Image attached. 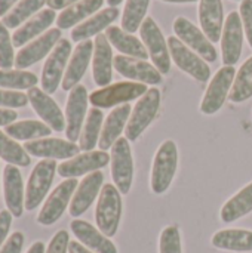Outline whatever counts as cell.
<instances>
[{"instance_id": "8", "label": "cell", "mask_w": 252, "mask_h": 253, "mask_svg": "<svg viewBox=\"0 0 252 253\" xmlns=\"http://www.w3.org/2000/svg\"><path fill=\"white\" fill-rule=\"evenodd\" d=\"M235 77H236V70L232 65H223L215 73L201 102L202 114L212 116L221 110V107L227 99V95H230Z\"/></svg>"}, {"instance_id": "26", "label": "cell", "mask_w": 252, "mask_h": 253, "mask_svg": "<svg viewBox=\"0 0 252 253\" xmlns=\"http://www.w3.org/2000/svg\"><path fill=\"white\" fill-rule=\"evenodd\" d=\"M132 108L129 104H123L120 107H116L104 122L101 136L98 141V147L101 151H107L114 145V142L120 138V133L126 129V125L129 122Z\"/></svg>"}, {"instance_id": "30", "label": "cell", "mask_w": 252, "mask_h": 253, "mask_svg": "<svg viewBox=\"0 0 252 253\" xmlns=\"http://www.w3.org/2000/svg\"><path fill=\"white\" fill-rule=\"evenodd\" d=\"M55 10L52 9H43L37 15H34L28 22H25L22 27H19L13 36H12V43L15 47L24 46L27 42L34 39L36 36L42 34L46 28L50 27V24L55 21Z\"/></svg>"}, {"instance_id": "15", "label": "cell", "mask_w": 252, "mask_h": 253, "mask_svg": "<svg viewBox=\"0 0 252 253\" xmlns=\"http://www.w3.org/2000/svg\"><path fill=\"white\" fill-rule=\"evenodd\" d=\"M114 70L123 76L125 79H129L132 82L144 83V84H159L162 83V74L160 71L150 62L126 55H117L113 59Z\"/></svg>"}, {"instance_id": "53", "label": "cell", "mask_w": 252, "mask_h": 253, "mask_svg": "<svg viewBox=\"0 0 252 253\" xmlns=\"http://www.w3.org/2000/svg\"><path fill=\"white\" fill-rule=\"evenodd\" d=\"M122 1H123V0H107V3H108L110 7H117Z\"/></svg>"}, {"instance_id": "24", "label": "cell", "mask_w": 252, "mask_h": 253, "mask_svg": "<svg viewBox=\"0 0 252 253\" xmlns=\"http://www.w3.org/2000/svg\"><path fill=\"white\" fill-rule=\"evenodd\" d=\"M94 56V42L92 40H85L77 44V47L73 52V56L68 62L67 71L62 79V89L64 90H71L79 84L82 77L85 76L88 65L91 62V58Z\"/></svg>"}, {"instance_id": "47", "label": "cell", "mask_w": 252, "mask_h": 253, "mask_svg": "<svg viewBox=\"0 0 252 253\" xmlns=\"http://www.w3.org/2000/svg\"><path fill=\"white\" fill-rule=\"evenodd\" d=\"M18 114L13 110H7V108H0V126H9L12 123H15Z\"/></svg>"}, {"instance_id": "45", "label": "cell", "mask_w": 252, "mask_h": 253, "mask_svg": "<svg viewBox=\"0 0 252 253\" xmlns=\"http://www.w3.org/2000/svg\"><path fill=\"white\" fill-rule=\"evenodd\" d=\"M22 246H24V234L16 231L7 239L6 245L0 249V253H21Z\"/></svg>"}, {"instance_id": "52", "label": "cell", "mask_w": 252, "mask_h": 253, "mask_svg": "<svg viewBox=\"0 0 252 253\" xmlns=\"http://www.w3.org/2000/svg\"><path fill=\"white\" fill-rule=\"evenodd\" d=\"M168 3H193V1H201V0H162Z\"/></svg>"}, {"instance_id": "51", "label": "cell", "mask_w": 252, "mask_h": 253, "mask_svg": "<svg viewBox=\"0 0 252 253\" xmlns=\"http://www.w3.org/2000/svg\"><path fill=\"white\" fill-rule=\"evenodd\" d=\"M27 253H46L45 251V245L42 242H36L34 245H31V248L28 249Z\"/></svg>"}, {"instance_id": "1", "label": "cell", "mask_w": 252, "mask_h": 253, "mask_svg": "<svg viewBox=\"0 0 252 253\" xmlns=\"http://www.w3.org/2000/svg\"><path fill=\"white\" fill-rule=\"evenodd\" d=\"M120 191L113 184H105L101 188L100 199L95 209V221L97 228L110 237H114L117 234L122 213H123V202L120 197Z\"/></svg>"}, {"instance_id": "12", "label": "cell", "mask_w": 252, "mask_h": 253, "mask_svg": "<svg viewBox=\"0 0 252 253\" xmlns=\"http://www.w3.org/2000/svg\"><path fill=\"white\" fill-rule=\"evenodd\" d=\"M71 53V43L67 39H61L49 58L46 59L42 71V89L46 93H53L64 79V70Z\"/></svg>"}, {"instance_id": "19", "label": "cell", "mask_w": 252, "mask_h": 253, "mask_svg": "<svg viewBox=\"0 0 252 253\" xmlns=\"http://www.w3.org/2000/svg\"><path fill=\"white\" fill-rule=\"evenodd\" d=\"M61 40V30L59 28H50L46 31L43 36L37 37L34 42L22 47L16 58H15V65L18 70H24L27 67H31L33 64L39 62L43 59Z\"/></svg>"}, {"instance_id": "22", "label": "cell", "mask_w": 252, "mask_h": 253, "mask_svg": "<svg viewBox=\"0 0 252 253\" xmlns=\"http://www.w3.org/2000/svg\"><path fill=\"white\" fill-rule=\"evenodd\" d=\"M3 196L7 211L15 218H21L24 212V185H22V175L19 169L13 165L6 166L3 170Z\"/></svg>"}, {"instance_id": "4", "label": "cell", "mask_w": 252, "mask_h": 253, "mask_svg": "<svg viewBox=\"0 0 252 253\" xmlns=\"http://www.w3.org/2000/svg\"><path fill=\"white\" fill-rule=\"evenodd\" d=\"M147 86L144 83L135 82H117L108 84L105 87L97 89L89 95V102L95 108H110L122 104H128L129 101L141 98L147 92Z\"/></svg>"}, {"instance_id": "42", "label": "cell", "mask_w": 252, "mask_h": 253, "mask_svg": "<svg viewBox=\"0 0 252 253\" xmlns=\"http://www.w3.org/2000/svg\"><path fill=\"white\" fill-rule=\"evenodd\" d=\"M27 104H28L27 93L15 92V90H1L0 89V107L18 108V107H25Z\"/></svg>"}, {"instance_id": "44", "label": "cell", "mask_w": 252, "mask_h": 253, "mask_svg": "<svg viewBox=\"0 0 252 253\" xmlns=\"http://www.w3.org/2000/svg\"><path fill=\"white\" fill-rule=\"evenodd\" d=\"M68 246H70V236L67 231L61 230L52 237V240L46 249V253H67Z\"/></svg>"}, {"instance_id": "32", "label": "cell", "mask_w": 252, "mask_h": 253, "mask_svg": "<svg viewBox=\"0 0 252 253\" xmlns=\"http://www.w3.org/2000/svg\"><path fill=\"white\" fill-rule=\"evenodd\" d=\"M104 0H80L70 7L64 9L56 18V25L59 30H67L83 21L86 16L94 15L98 9H101Z\"/></svg>"}, {"instance_id": "13", "label": "cell", "mask_w": 252, "mask_h": 253, "mask_svg": "<svg viewBox=\"0 0 252 253\" xmlns=\"http://www.w3.org/2000/svg\"><path fill=\"white\" fill-rule=\"evenodd\" d=\"M89 95L83 84H77L70 90L65 107V136L70 142L80 139L85 114L88 111Z\"/></svg>"}, {"instance_id": "29", "label": "cell", "mask_w": 252, "mask_h": 253, "mask_svg": "<svg viewBox=\"0 0 252 253\" xmlns=\"http://www.w3.org/2000/svg\"><path fill=\"white\" fill-rule=\"evenodd\" d=\"M214 248L229 252H252V231L229 228L220 230L211 239Z\"/></svg>"}, {"instance_id": "5", "label": "cell", "mask_w": 252, "mask_h": 253, "mask_svg": "<svg viewBox=\"0 0 252 253\" xmlns=\"http://www.w3.org/2000/svg\"><path fill=\"white\" fill-rule=\"evenodd\" d=\"M141 42L144 43L153 65L160 71V74H168L171 70V55L168 43L151 16H147L140 27Z\"/></svg>"}, {"instance_id": "28", "label": "cell", "mask_w": 252, "mask_h": 253, "mask_svg": "<svg viewBox=\"0 0 252 253\" xmlns=\"http://www.w3.org/2000/svg\"><path fill=\"white\" fill-rule=\"evenodd\" d=\"M105 36L110 44L114 46L120 52V55H126V56H132V58H138L144 61L149 58V52L144 43L134 34H129L125 30H122L120 27L110 25L105 30Z\"/></svg>"}, {"instance_id": "38", "label": "cell", "mask_w": 252, "mask_h": 253, "mask_svg": "<svg viewBox=\"0 0 252 253\" xmlns=\"http://www.w3.org/2000/svg\"><path fill=\"white\" fill-rule=\"evenodd\" d=\"M0 157L13 166L27 168L30 165V156L18 142L0 130Z\"/></svg>"}, {"instance_id": "7", "label": "cell", "mask_w": 252, "mask_h": 253, "mask_svg": "<svg viewBox=\"0 0 252 253\" xmlns=\"http://www.w3.org/2000/svg\"><path fill=\"white\" fill-rule=\"evenodd\" d=\"M168 47H169L171 59L180 70H183L184 73H187L189 76H192L195 80L201 83L209 80L211 77L209 65L196 52L187 47L177 36H171L168 39Z\"/></svg>"}, {"instance_id": "27", "label": "cell", "mask_w": 252, "mask_h": 253, "mask_svg": "<svg viewBox=\"0 0 252 253\" xmlns=\"http://www.w3.org/2000/svg\"><path fill=\"white\" fill-rule=\"evenodd\" d=\"M120 15L117 7H107L102 9L100 12H97L94 16H91L89 19H86L85 22L79 24L77 27L73 28L71 31V39L73 42H85L89 40L92 36H98L101 34L102 30H107L110 27V24H113L117 16Z\"/></svg>"}, {"instance_id": "34", "label": "cell", "mask_w": 252, "mask_h": 253, "mask_svg": "<svg viewBox=\"0 0 252 253\" xmlns=\"http://www.w3.org/2000/svg\"><path fill=\"white\" fill-rule=\"evenodd\" d=\"M102 119L104 114L100 108H91L88 111V117L85 122V126L82 129V135H80V150L88 153V151H94V148L98 145L100 136H101V130H102Z\"/></svg>"}, {"instance_id": "21", "label": "cell", "mask_w": 252, "mask_h": 253, "mask_svg": "<svg viewBox=\"0 0 252 253\" xmlns=\"http://www.w3.org/2000/svg\"><path fill=\"white\" fill-rule=\"evenodd\" d=\"M102 182H104V175H102V172L97 170V172L89 173L79 184V187L71 199V203H70V215L73 218L82 216L92 206L97 196L101 193Z\"/></svg>"}, {"instance_id": "33", "label": "cell", "mask_w": 252, "mask_h": 253, "mask_svg": "<svg viewBox=\"0 0 252 253\" xmlns=\"http://www.w3.org/2000/svg\"><path fill=\"white\" fill-rule=\"evenodd\" d=\"M6 133L12 139L31 141V139L48 138L52 133V129L39 120H22L6 126Z\"/></svg>"}, {"instance_id": "6", "label": "cell", "mask_w": 252, "mask_h": 253, "mask_svg": "<svg viewBox=\"0 0 252 253\" xmlns=\"http://www.w3.org/2000/svg\"><path fill=\"white\" fill-rule=\"evenodd\" d=\"M111 163V178L122 196H126L132 188L134 181V157L129 141L126 138H119L111 147L110 154Z\"/></svg>"}, {"instance_id": "36", "label": "cell", "mask_w": 252, "mask_h": 253, "mask_svg": "<svg viewBox=\"0 0 252 253\" xmlns=\"http://www.w3.org/2000/svg\"><path fill=\"white\" fill-rule=\"evenodd\" d=\"M150 0H126L122 13V30L129 34H134L140 30L141 24L147 18Z\"/></svg>"}, {"instance_id": "23", "label": "cell", "mask_w": 252, "mask_h": 253, "mask_svg": "<svg viewBox=\"0 0 252 253\" xmlns=\"http://www.w3.org/2000/svg\"><path fill=\"white\" fill-rule=\"evenodd\" d=\"M70 228L76 239L94 253H117L116 245L92 224L82 219H74L71 221Z\"/></svg>"}, {"instance_id": "2", "label": "cell", "mask_w": 252, "mask_h": 253, "mask_svg": "<svg viewBox=\"0 0 252 253\" xmlns=\"http://www.w3.org/2000/svg\"><path fill=\"white\" fill-rule=\"evenodd\" d=\"M178 168V148L177 144L171 139L163 141L157 148L150 178V188L154 194L160 196L166 193L174 181Z\"/></svg>"}, {"instance_id": "11", "label": "cell", "mask_w": 252, "mask_h": 253, "mask_svg": "<svg viewBox=\"0 0 252 253\" xmlns=\"http://www.w3.org/2000/svg\"><path fill=\"white\" fill-rule=\"evenodd\" d=\"M77 187H79V184H77L76 178L62 181L45 202V205L37 216V222L40 225H46V227L55 224L62 216L67 206L71 203V199H73Z\"/></svg>"}, {"instance_id": "25", "label": "cell", "mask_w": 252, "mask_h": 253, "mask_svg": "<svg viewBox=\"0 0 252 253\" xmlns=\"http://www.w3.org/2000/svg\"><path fill=\"white\" fill-rule=\"evenodd\" d=\"M199 22L205 36L217 43L221 40L224 27V12L221 0H201L199 1Z\"/></svg>"}, {"instance_id": "17", "label": "cell", "mask_w": 252, "mask_h": 253, "mask_svg": "<svg viewBox=\"0 0 252 253\" xmlns=\"http://www.w3.org/2000/svg\"><path fill=\"white\" fill-rule=\"evenodd\" d=\"M27 96H28L31 107L37 113V116L40 119H43V122L52 130H55V132L65 130V117H64L61 108L58 107V104L49 96V93H46L43 89H39L34 86V87L28 89Z\"/></svg>"}, {"instance_id": "41", "label": "cell", "mask_w": 252, "mask_h": 253, "mask_svg": "<svg viewBox=\"0 0 252 253\" xmlns=\"http://www.w3.org/2000/svg\"><path fill=\"white\" fill-rule=\"evenodd\" d=\"M12 65H15L13 43L10 42V34L7 28L0 21V68L9 70Z\"/></svg>"}, {"instance_id": "3", "label": "cell", "mask_w": 252, "mask_h": 253, "mask_svg": "<svg viewBox=\"0 0 252 253\" xmlns=\"http://www.w3.org/2000/svg\"><path fill=\"white\" fill-rule=\"evenodd\" d=\"M160 90L157 87H150L135 104L129 122L125 129V138L128 141H137L141 133L153 123L160 108Z\"/></svg>"}, {"instance_id": "14", "label": "cell", "mask_w": 252, "mask_h": 253, "mask_svg": "<svg viewBox=\"0 0 252 253\" xmlns=\"http://www.w3.org/2000/svg\"><path fill=\"white\" fill-rule=\"evenodd\" d=\"M244 46V25L239 12L233 10L227 15L221 34V55L224 65H235L241 55Z\"/></svg>"}, {"instance_id": "37", "label": "cell", "mask_w": 252, "mask_h": 253, "mask_svg": "<svg viewBox=\"0 0 252 253\" xmlns=\"http://www.w3.org/2000/svg\"><path fill=\"white\" fill-rule=\"evenodd\" d=\"M46 3H48V0H21L10 12H7L3 16L1 22L4 24V27L7 30L16 28L27 18H30L33 13L40 10L43 7V4H46Z\"/></svg>"}, {"instance_id": "10", "label": "cell", "mask_w": 252, "mask_h": 253, "mask_svg": "<svg viewBox=\"0 0 252 253\" xmlns=\"http://www.w3.org/2000/svg\"><path fill=\"white\" fill-rule=\"evenodd\" d=\"M174 33L175 36L193 52H196L206 62H215L218 58L217 49L214 43L205 36V33L198 28L192 21L184 16H178L174 21Z\"/></svg>"}, {"instance_id": "50", "label": "cell", "mask_w": 252, "mask_h": 253, "mask_svg": "<svg viewBox=\"0 0 252 253\" xmlns=\"http://www.w3.org/2000/svg\"><path fill=\"white\" fill-rule=\"evenodd\" d=\"M18 0H0V16H4L7 10L16 3Z\"/></svg>"}, {"instance_id": "46", "label": "cell", "mask_w": 252, "mask_h": 253, "mask_svg": "<svg viewBox=\"0 0 252 253\" xmlns=\"http://www.w3.org/2000/svg\"><path fill=\"white\" fill-rule=\"evenodd\" d=\"M10 225H12V213L9 211H1L0 212V246L7 237Z\"/></svg>"}, {"instance_id": "20", "label": "cell", "mask_w": 252, "mask_h": 253, "mask_svg": "<svg viewBox=\"0 0 252 253\" xmlns=\"http://www.w3.org/2000/svg\"><path fill=\"white\" fill-rule=\"evenodd\" d=\"M113 50L105 34H98L94 42V56H92V76L94 82L100 87L110 84L113 77Z\"/></svg>"}, {"instance_id": "43", "label": "cell", "mask_w": 252, "mask_h": 253, "mask_svg": "<svg viewBox=\"0 0 252 253\" xmlns=\"http://www.w3.org/2000/svg\"><path fill=\"white\" fill-rule=\"evenodd\" d=\"M239 15H241V19H242L244 33H245L247 40H248V43H250L252 49V0H242Z\"/></svg>"}, {"instance_id": "54", "label": "cell", "mask_w": 252, "mask_h": 253, "mask_svg": "<svg viewBox=\"0 0 252 253\" xmlns=\"http://www.w3.org/2000/svg\"><path fill=\"white\" fill-rule=\"evenodd\" d=\"M236 1H239V0H236ZM241 1H242V0H241Z\"/></svg>"}, {"instance_id": "40", "label": "cell", "mask_w": 252, "mask_h": 253, "mask_svg": "<svg viewBox=\"0 0 252 253\" xmlns=\"http://www.w3.org/2000/svg\"><path fill=\"white\" fill-rule=\"evenodd\" d=\"M159 253H183L181 233L177 225H169L162 230L159 237Z\"/></svg>"}, {"instance_id": "18", "label": "cell", "mask_w": 252, "mask_h": 253, "mask_svg": "<svg viewBox=\"0 0 252 253\" xmlns=\"http://www.w3.org/2000/svg\"><path fill=\"white\" fill-rule=\"evenodd\" d=\"M110 162V157L105 151H88L83 154H77L76 157L58 165V173L62 178H77L86 173L97 172L105 168Z\"/></svg>"}, {"instance_id": "16", "label": "cell", "mask_w": 252, "mask_h": 253, "mask_svg": "<svg viewBox=\"0 0 252 253\" xmlns=\"http://www.w3.org/2000/svg\"><path fill=\"white\" fill-rule=\"evenodd\" d=\"M24 150L28 154L34 157H40V159L70 160L79 154L80 147H77L74 142L64 141L59 138H42L33 142H25Z\"/></svg>"}, {"instance_id": "48", "label": "cell", "mask_w": 252, "mask_h": 253, "mask_svg": "<svg viewBox=\"0 0 252 253\" xmlns=\"http://www.w3.org/2000/svg\"><path fill=\"white\" fill-rule=\"evenodd\" d=\"M77 1H80V0H48L46 4L52 10H59V9H67V7H70L71 4H74Z\"/></svg>"}, {"instance_id": "35", "label": "cell", "mask_w": 252, "mask_h": 253, "mask_svg": "<svg viewBox=\"0 0 252 253\" xmlns=\"http://www.w3.org/2000/svg\"><path fill=\"white\" fill-rule=\"evenodd\" d=\"M252 96V56H250L236 73L229 99L235 104L248 101Z\"/></svg>"}, {"instance_id": "49", "label": "cell", "mask_w": 252, "mask_h": 253, "mask_svg": "<svg viewBox=\"0 0 252 253\" xmlns=\"http://www.w3.org/2000/svg\"><path fill=\"white\" fill-rule=\"evenodd\" d=\"M68 253H94V252H92V251H89L88 248H85L80 242H70Z\"/></svg>"}, {"instance_id": "39", "label": "cell", "mask_w": 252, "mask_h": 253, "mask_svg": "<svg viewBox=\"0 0 252 253\" xmlns=\"http://www.w3.org/2000/svg\"><path fill=\"white\" fill-rule=\"evenodd\" d=\"M37 83L34 73L21 70H0V87L6 89H31Z\"/></svg>"}, {"instance_id": "31", "label": "cell", "mask_w": 252, "mask_h": 253, "mask_svg": "<svg viewBox=\"0 0 252 253\" xmlns=\"http://www.w3.org/2000/svg\"><path fill=\"white\" fill-rule=\"evenodd\" d=\"M252 212V182L244 187L239 193H236L230 200L224 203L220 212V218L223 222L230 224L235 222Z\"/></svg>"}, {"instance_id": "9", "label": "cell", "mask_w": 252, "mask_h": 253, "mask_svg": "<svg viewBox=\"0 0 252 253\" xmlns=\"http://www.w3.org/2000/svg\"><path fill=\"white\" fill-rule=\"evenodd\" d=\"M58 169V165L55 160H49V159H43L42 162H39L30 178L27 182V188H25V209L27 211H34L45 199V196L48 194L52 182H53V176H55V170Z\"/></svg>"}]
</instances>
